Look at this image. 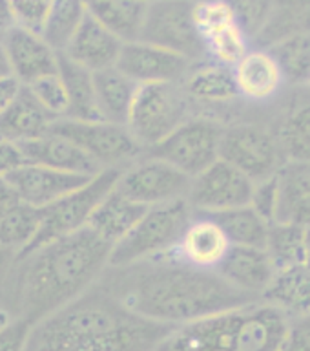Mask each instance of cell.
I'll return each mask as SVG.
<instances>
[{"mask_svg":"<svg viewBox=\"0 0 310 351\" xmlns=\"http://www.w3.org/2000/svg\"><path fill=\"white\" fill-rule=\"evenodd\" d=\"M235 11L237 22L248 35H257L267 26L272 11V0H229Z\"/></svg>","mask_w":310,"mask_h":351,"instance_id":"ab89813d","label":"cell"},{"mask_svg":"<svg viewBox=\"0 0 310 351\" xmlns=\"http://www.w3.org/2000/svg\"><path fill=\"white\" fill-rule=\"evenodd\" d=\"M278 174H274L267 178V180L257 181L256 186H254L250 205L261 214L263 218L267 219L268 223H274L276 221V214H278Z\"/></svg>","mask_w":310,"mask_h":351,"instance_id":"b9f144b4","label":"cell"},{"mask_svg":"<svg viewBox=\"0 0 310 351\" xmlns=\"http://www.w3.org/2000/svg\"><path fill=\"white\" fill-rule=\"evenodd\" d=\"M93 82L99 117L117 125H128L139 84L122 73L117 66L93 71Z\"/></svg>","mask_w":310,"mask_h":351,"instance_id":"cb8c5ba5","label":"cell"},{"mask_svg":"<svg viewBox=\"0 0 310 351\" xmlns=\"http://www.w3.org/2000/svg\"><path fill=\"white\" fill-rule=\"evenodd\" d=\"M16 271L18 254L0 245V328L16 320Z\"/></svg>","mask_w":310,"mask_h":351,"instance_id":"8d00e7d4","label":"cell"},{"mask_svg":"<svg viewBox=\"0 0 310 351\" xmlns=\"http://www.w3.org/2000/svg\"><path fill=\"white\" fill-rule=\"evenodd\" d=\"M240 97L250 103H267L283 86L285 75L270 49H250L234 66Z\"/></svg>","mask_w":310,"mask_h":351,"instance_id":"44dd1931","label":"cell"},{"mask_svg":"<svg viewBox=\"0 0 310 351\" xmlns=\"http://www.w3.org/2000/svg\"><path fill=\"white\" fill-rule=\"evenodd\" d=\"M256 181L224 159L192 178L188 203L197 214H219L250 205Z\"/></svg>","mask_w":310,"mask_h":351,"instance_id":"4fadbf2b","label":"cell"},{"mask_svg":"<svg viewBox=\"0 0 310 351\" xmlns=\"http://www.w3.org/2000/svg\"><path fill=\"white\" fill-rule=\"evenodd\" d=\"M26 88L35 95L38 103L42 104L44 108L53 115L55 119H60V117L68 115L70 99H68L66 84L59 71L40 77V79H37L31 84H27Z\"/></svg>","mask_w":310,"mask_h":351,"instance_id":"f35d334b","label":"cell"},{"mask_svg":"<svg viewBox=\"0 0 310 351\" xmlns=\"http://www.w3.org/2000/svg\"><path fill=\"white\" fill-rule=\"evenodd\" d=\"M59 73L66 84V92L70 99V110L66 117L71 119H101L95 99V82L93 71L82 68L66 55L60 53Z\"/></svg>","mask_w":310,"mask_h":351,"instance_id":"f1b7e54d","label":"cell"},{"mask_svg":"<svg viewBox=\"0 0 310 351\" xmlns=\"http://www.w3.org/2000/svg\"><path fill=\"white\" fill-rule=\"evenodd\" d=\"M31 324L16 318L0 329V351H24Z\"/></svg>","mask_w":310,"mask_h":351,"instance_id":"ee69618b","label":"cell"},{"mask_svg":"<svg viewBox=\"0 0 310 351\" xmlns=\"http://www.w3.org/2000/svg\"><path fill=\"white\" fill-rule=\"evenodd\" d=\"M305 265L310 267V225L305 230Z\"/></svg>","mask_w":310,"mask_h":351,"instance_id":"f907efd6","label":"cell"},{"mask_svg":"<svg viewBox=\"0 0 310 351\" xmlns=\"http://www.w3.org/2000/svg\"><path fill=\"white\" fill-rule=\"evenodd\" d=\"M221 159L234 165L256 183L278 174L287 161L279 137L252 123L224 126Z\"/></svg>","mask_w":310,"mask_h":351,"instance_id":"7c38bea8","label":"cell"},{"mask_svg":"<svg viewBox=\"0 0 310 351\" xmlns=\"http://www.w3.org/2000/svg\"><path fill=\"white\" fill-rule=\"evenodd\" d=\"M21 82L16 81L15 77H10V79H2L0 81V114L8 108V104L13 101V97L16 95V92L21 90Z\"/></svg>","mask_w":310,"mask_h":351,"instance_id":"c3c4849f","label":"cell"},{"mask_svg":"<svg viewBox=\"0 0 310 351\" xmlns=\"http://www.w3.org/2000/svg\"><path fill=\"white\" fill-rule=\"evenodd\" d=\"M18 148L27 163L44 165V167L82 176H95L103 170L81 147H77L68 137L60 136L53 130L21 143Z\"/></svg>","mask_w":310,"mask_h":351,"instance_id":"d6986e66","label":"cell"},{"mask_svg":"<svg viewBox=\"0 0 310 351\" xmlns=\"http://www.w3.org/2000/svg\"><path fill=\"white\" fill-rule=\"evenodd\" d=\"M190 117H194V101L183 82L139 84L126 126L139 145L148 150Z\"/></svg>","mask_w":310,"mask_h":351,"instance_id":"8992f818","label":"cell"},{"mask_svg":"<svg viewBox=\"0 0 310 351\" xmlns=\"http://www.w3.org/2000/svg\"><path fill=\"white\" fill-rule=\"evenodd\" d=\"M22 163H24V156L18 145L0 139V178H5L11 170H15Z\"/></svg>","mask_w":310,"mask_h":351,"instance_id":"f6af8a7d","label":"cell"},{"mask_svg":"<svg viewBox=\"0 0 310 351\" xmlns=\"http://www.w3.org/2000/svg\"><path fill=\"white\" fill-rule=\"evenodd\" d=\"M170 329L128 311L99 280L77 300L33 324L24 351H150Z\"/></svg>","mask_w":310,"mask_h":351,"instance_id":"3957f363","label":"cell"},{"mask_svg":"<svg viewBox=\"0 0 310 351\" xmlns=\"http://www.w3.org/2000/svg\"><path fill=\"white\" fill-rule=\"evenodd\" d=\"M194 21L205 43L207 38L237 22V16L229 0H207L194 4Z\"/></svg>","mask_w":310,"mask_h":351,"instance_id":"74e56055","label":"cell"},{"mask_svg":"<svg viewBox=\"0 0 310 351\" xmlns=\"http://www.w3.org/2000/svg\"><path fill=\"white\" fill-rule=\"evenodd\" d=\"M250 38L252 37L245 32V27L241 26L240 22H234L205 40L207 59L234 68L252 49Z\"/></svg>","mask_w":310,"mask_h":351,"instance_id":"e575fe53","label":"cell"},{"mask_svg":"<svg viewBox=\"0 0 310 351\" xmlns=\"http://www.w3.org/2000/svg\"><path fill=\"white\" fill-rule=\"evenodd\" d=\"M16 26L11 0H0V43H4L8 33Z\"/></svg>","mask_w":310,"mask_h":351,"instance_id":"7dc6e473","label":"cell"},{"mask_svg":"<svg viewBox=\"0 0 310 351\" xmlns=\"http://www.w3.org/2000/svg\"><path fill=\"white\" fill-rule=\"evenodd\" d=\"M150 351H157V350H150Z\"/></svg>","mask_w":310,"mask_h":351,"instance_id":"db71d44e","label":"cell"},{"mask_svg":"<svg viewBox=\"0 0 310 351\" xmlns=\"http://www.w3.org/2000/svg\"><path fill=\"white\" fill-rule=\"evenodd\" d=\"M86 13V0H55L40 35L62 53Z\"/></svg>","mask_w":310,"mask_h":351,"instance_id":"d6a6232c","label":"cell"},{"mask_svg":"<svg viewBox=\"0 0 310 351\" xmlns=\"http://www.w3.org/2000/svg\"><path fill=\"white\" fill-rule=\"evenodd\" d=\"M279 143L285 158L310 161V103L301 104L279 126Z\"/></svg>","mask_w":310,"mask_h":351,"instance_id":"d590c367","label":"cell"},{"mask_svg":"<svg viewBox=\"0 0 310 351\" xmlns=\"http://www.w3.org/2000/svg\"><path fill=\"white\" fill-rule=\"evenodd\" d=\"M232 243L218 219L210 214L196 213L172 252L188 265L218 271Z\"/></svg>","mask_w":310,"mask_h":351,"instance_id":"e0dca14e","label":"cell"},{"mask_svg":"<svg viewBox=\"0 0 310 351\" xmlns=\"http://www.w3.org/2000/svg\"><path fill=\"white\" fill-rule=\"evenodd\" d=\"M261 300L278 307L287 318L310 315V267L305 263L278 269Z\"/></svg>","mask_w":310,"mask_h":351,"instance_id":"d4e9b609","label":"cell"},{"mask_svg":"<svg viewBox=\"0 0 310 351\" xmlns=\"http://www.w3.org/2000/svg\"><path fill=\"white\" fill-rule=\"evenodd\" d=\"M214 218L223 227L232 245L259 247V249L267 247L270 223L252 205L214 214Z\"/></svg>","mask_w":310,"mask_h":351,"instance_id":"f546056e","label":"cell"},{"mask_svg":"<svg viewBox=\"0 0 310 351\" xmlns=\"http://www.w3.org/2000/svg\"><path fill=\"white\" fill-rule=\"evenodd\" d=\"M192 178L177 167L150 154H142L133 163L120 170L117 191L144 207L186 199Z\"/></svg>","mask_w":310,"mask_h":351,"instance_id":"8fae6325","label":"cell"},{"mask_svg":"<svg viewBox=\"0 0 310 351\" xmlns=\"http://www.w3.org/2000/svg\"><path fill=\"white\" fill-rule=\"evenodd\" d=\"M305 230L307 227L287 221L270 223L267 238V252L278 269L305 263Z\"/></svg>","mask_w":310,"mask_h":351,"instance_id":"1f68e13d","label":"cell"},{"mask_svg":"<svg viewBox=\"0 0 310 351\" xmlns=\"http://www.w3.org/2000/svg\"><path fill=\"white\" fill-rule=\"evenodd\" d=\"M194 4H197V2H207V0H192Z\"/></svg>","mask_w":310,"mask_h":351,"instance_id":"816d5d0a","label":"cell"},{"mask_svg":"<svg viewBox=\"0 0 310 351\" xmlns=\"http://www.w3.org/2000/svg\"><path fill=\"white\" fill-rule=\"evenodd\" d=\"M119 176V169L101 170L77 191L66 194L64 197H60L48 207L40 208V227H38L37 238L24 254L48 243V241L73 234L77 230L88 227L90 218L99 207V203L115 189Z\"/></svg>","mask_w":310,"mask_h":351,"instance_id":"52a82bcc","label":"cell"},{"mask_svg":"<svg viewBox=\"0 0 310 351\" xmlns=\"http://www.w3.org/2000/svg\"><path fill=\"white\" fill-rule=\"evenodd\" d=\"M18 203H22V199L18 197L15 189L11 186L10 181L5 178H0V219L4 218L10 210H13Z\"/></svg>","mask_w":310,"mask_h":351,"instance_id":"bcb514c9","label":"cell"},{"mask_svg":"<svg viewBox=\"0 0 310 351\" xmlns=\"http://www.w3.org/2000/svg\"><path fill=\"white\" fill-rule=\"evenodd\" d=\"M49 130L68 137L81 147L103 170L126 169L144 154L130 128L104 119H55Z\"/></svg>","mask_w":310,"mask_h":351,"instance_id":"ba28073f","label":"cell"},{"mask_svg":"<svg viewBox=\"0 0 310 351\" xmlns=\"http://www.w3.org/2000/svg\"><path fill=\"white\" fill-rule=\"evenodd\" d=\"M146 210L148 207L130 199L115 186L114 191L99 203L88 227L104 241L115 245L139 223V219L144 216Z\"/></svg>","mask_w":310,"mask_h":351,"instance_id":"484cf974","label":"cell"},{"mask_svg":"<svg viewBox=\"0 0 310 351\" xmlns=\"http://www.w3.org/2000/svg\"><path fill=\"white\" fill-rule=\"evenodd\" d=\"M307 86H309V88H310V81H309V84H307Z\"/></svg>","mask_w":310,"mask_h":351,"instance_id":"f5cc1de1","label":"cell"},{"mask_svg":"<svg viewBox=\"0 0 310 351\" xmlns=\"http://www.w3.org/2000/svg\"><path fill=\"white\" fill-rule=\"evenodd\" d=\"M218 273L235 289L261 300L263 293L276 274V267L267 249L232 245L218 267Z\"/></svg>","mask_w":310,"mask_h":351,"instance_id":"ffe728a7","label":"cell"},{"mask_svg":"<svg viewBox=\"0 0 310 351\" xmlns=\"http://www.w3.org/2000/svg\"><path fill=\"white\" fill-rule=\"evenodd\" d=\"M139 40L175 51L192 62L207 59L192 0H150Z\"/></svg>","mask_w":310,"mask_h":351,"instance_id":"30bf717a","label":"cell"},{"mask_svg":"<svg viewBox=\"0 0 310 351\" xmlns=\"http://www.w3.org/2000/svg\"><path fill=\"white\" fill-rule=\"evenodd\" d=\"M276 221L310 225V161L287 159L278 172Z\"/></svg>","mask_w":310,"mask_h":351,"instance_id":"603a6c76","label":"cell"},{"mask_svg":"<svg viewBox=\"0 0 310 351\" xmlns=\"http://www.w3.org/2000/svg\"><path fill=\"white\" fill-rule=\"evenodd\" d=\"M289 318L265 300L172 328L157 351H279Z\"/></svg>","mask_w":310,"mask_h":351,"instance_id":"277c9868","label":"cell"},{"mask_svg":"<svg viewBox=\"0 0 310 351\" xmlns=\"http://www.w3.org/2000/svg\"><path fill=\"white\" fill-rule=\"evenodd\" d=\"M0 329H2V328H0Z\"/></svg>","mask_w":310,"mask_h":351,"instance_id":"11a10c76","label":"cell"},{"mask_svg":"<svg viewBox=\"0 0 310 351\" xmlns=\"http://www.w3.org/2000/svg\"><path fill=\"white\" fill-rule=\"evenodd\" d=\"M224 126L208 117H190L155 147L144 150L150 156L168 161L181 172L196 178L221 159Z\"/></svg>","mask_w":310,"mask_h":351,"instance_id":"9c48e42d","label":"cell"},{"mask_svg":"<svg viewBox=\"0 0 310 351\" xmlns=\"http://www.w3.org/2000/svg\"><path fill=\"white\" fill-rule=\"evenodd\" d=\"M11 71L22 86L59 71L60 53L37 32L15 26L4 38Z\"/></svg>","mask_w":310,"mask_h":351,"instance_id":"2e32d148","label":"cell"},{"mask_svg":"<svg viewBox=\"0 0 310 351\" xmlns=\"http://www.w3.org/2000/svg\"><path fill=\"white\" fill-rule=\"evenodd\" d=\"M101 282L128 311L170 328L259 300L235 289L218 271L188 265L174 252L108 267Z\"/></svg>","mask_w":310,"mask_h":351,"instance_id":"6da1fadb","label":"cell"},{"mask_svg":"<svg viewBox=\"0 0 310 351\" xmlns=\"http://www.w3.org/2000/svg\"><path fill=\"white\" fill-rule=\"evenodd\" d=\"M125 40L88 11L62 55L90 71L117 66Z\"/></svg>","mask_w":310,"mask_h":351,"instance_id":"ac0fdd59","label":"cell"},{"mask_svg":"<svg viewBox=\"0 0 310 351\" xmlns=\"http://www.w3.org/2000/svg\"><path fill=\"white\" fill-rule=\"evenodd\" d=\"M279 351H310V315L290 318Z\"/></svg>","mask_w":310,"mask_h":351,"instance_id":"7bdbcfd3","label":"cell"},{"mask_svg":"<svg viewBox=\"0 0 310 351\" xmlns=\"http://www.w3.org/2000/svg\"><path fill=\"white\" fill-rule=\"evenodd\" d=\"M194 64L183 55L144 40L125 43L117 60V68L137 84L183 82Z\"/></svg>","mask_w":310,"mask_h":351,"instance_id":"5bb4252c","label":"cell"},{"mask_svg":"<svg viewBox=\"0 0 310 351\" xmlns=\"http://www.w3.org/2000/svg\"><path fill=\"white\" fill-rule=\"evenodd\" d=\"M10 77H13L10 59H8V53H5L4 44L0 43V81L2 79H10Z\"/></svg>","mask_w":310,"mask_h":351,"instance_id":"681fc988","label":"cell"},{"mask_svg":"<svg viewBox=\"0 0 310 351\" xmlns=\"http://www.w3.org/2000/svg\"><path fill=\"white\" fill-rule=\"evenodd\" d=\"M40 227V208L18 203L0 219V245L22 256L31 247Z\"/></svg>","mask_w":310,"mask_h":351,"instance_id":"4dcf8cb0","label":"cell"},{"mask_svg":"<svg viewBox=\"0 0 310 351\" xmlns=\"http://www.w3.org/2000/svg\"><path fill=\"white\" fill-rule=\"evenodd\" d=\"M112 249L84 227L18 258L16 318L33 326L77 300L108 271Z\"/></svg>","mask_w":310,"mask_h":351,"instance_id":"7a4b0ae2","label":"cell"},{"mask_svg":"<svg viewBox=\"0 0 310 351\" xmlns=\"http://www.w3.org/2000/svg\"><path fill=\"white\" fill-rule=\"evenodd\" d=\"M55 0H11L16 26L40 33Z\"/></svg>","mask_w":310,"mask_h":351,"instance_id":"60d3db41","label":"cell"},{"mask_svg":"<svg viewBox=\"0 0 310 351\" xmlns=\"http://www.w3.org/2000/svg\"><path fill=\"white\" fill-rule=\"evenodd\" d=\"M92 178L93 176L73 174L27 161L5 176V180L10 181L22 202L35 208L48 207L66 194L77 191Z\"/></svg>","mask_w":310,"mask_h":351,"instance_id":"9a60e30c","label":"cell"},{"mask_svg":"<svg viewBox=\"0 0 310 351\" xmlns=\"http://www.w3.org/2000/svg\"><path fill=\"white\" fill-rule=\"evenodd\" d=\"M283 70L285 81L309 84L310 81V32L292 33L281 38L272 49Z\"/></svg>","mask_w":310,"mask_h":351,"instance_id":"836d02e7","label":"cell"},{"mask_svg":"<svg viewBox=\"0 0 310 351\" xmlns=\"http://www.w3.org/2000/svg\"><path fill=\"white\" fill-rule=\"evenodd\" d=\"M194 216L196 210L188 199L150 207L139 223L119 243H115L109 267H126L172 252Z\"/></svg>","mask_w":310,"mask_h":351,"instance_id":"5b68a950","label":"cell"},{"mask_svg":"<svg viewBox=\"0 0 310 351\" xmlns=\"http://www.w3.org/2000/svg\"><path fill=\"white\" fill-rule=\"evenodd\" d=\"M150 0H86L88 11L125 43L139 40Z\"/></svg>","mask_w":310,"mask_h":351,"instance_id":"83f0119b","label":"cell"},{"mask_svg":"<svg viewBox=\"0 0 310 351\" xmlns=\"http://www.w3.org/2000/svg\"><path fill=\"white\" fill-rule=\"evenodd\" d=\"M53 123V115L26 86H21L8 108L0 114V139L21 145L46 134Z\"/></svg>","mask_w":310,"mask_h":351,"instance_id":"7402d4cb","label":"cell"},{"mask_svg":"<svg viewBox=\"0 0 310 351\" xmlns=\"http://www.w3.org/2000/svg\"><path fill=\"white\" fill-rule=\"evenodd\" d=\"M183 84L194 103L218 104L240 97L234 68L210 59L199 60L192 66Z\"/></svg>","mask_w":310,"mask_h":351,"instance_id":"4316f807","label":"cell"}]
</instances>
